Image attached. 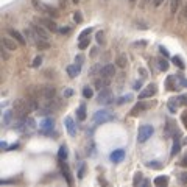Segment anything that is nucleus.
Returning <instances> with one entry per match:
<instances>
[{
  "label": "nucleus",
  "mask_w": 187,
  "mask_h": 187,
  "mask_svg": "<svg viewBox=\"0 0 187 187\" xmlns=\"http://www.w3.org/2000/svg\"><path fill=\"white\" fill-rule=\"evenodd\" d=\"M162 2H164V0H153V5H154V6H161Z\"/></svg>",
  "instance_id": "obj_45"
},
{
  "label": "nucleus",
  "mask_w": 187,
  "mask_h": 187,
  "mask_svg": "<svg viewBox=\"0 0 187 187\" xmlns=\"http://www.w3.org/2000/svg\"><path fill=\"white\" fill-rule=\"evenodd\" d=\"M2 45L5 47L6 50H10V52H14V50H17V45H19V42L14 39V38H2Z\"/></svg>",
  "instance_id": "obj_6"
},
{
  "label": "nucleus",
  "mask_w": 187,
  "mask_h": 187,
  "mask_svg": "<svg viewBox=\"0 0 187 187\" xmlns=\"http://www.w3.org/2000/svg\"><path fill=\"white\" fill-rule=\"evenodd\" d=\"M58 31H61V33L64 34V33H69V28H59Z\"/></svg>",
  "instance_id": "obj_48"
},
{
  "label": "nucleus",
  "mask_w": 187,
  "mask_h": 187,
  "mask_svg": "<svg viewBox=\"0 0 187 187\" xmlns=\"http://www.w3.org/2000/svg\"><path fill=\"white\" fill-rule=\"evenodd\" d=\"M159 69H161V70H167V69H169V62H167L165 59H161V61H159Z\"/></svg>",
  "instance_id": "obj_35"
},
{
  "label": "nucleus",
  "mask_w": 187,
  "mask_h": 187,
  "mask_svg": "<svg viewBox=\"0 0 187 187\" xmlns=\"http://www.w3.org/2000/svg\"><path fill=\"white\" fill-rule=\"evenodd\" d=\"M181 3H182V0H172V2H170V11H172V14H176L179 11Z\"/></svg>",
  "instance_id": "obj_20"
},
{
  "label": "nucleus",
  "mask_w": 187,
  "mask_h": 187,
  "mask_svg": "<svg viewBox=\"0 0 187 187\" xmlns=\"http://www.w3.org/2000/svg\"><path fill=\"white\" fill-rule=\"evenodd\" d=\"M61 172H62V175H64L67 184L72 185V184H74V179H72V175H70V170H69V167H67L66 161H61Z\"/></svg>",
  "instance_id": "obj_12"
},
{
  "label": "nucleus",
  "mask_w": 187,
  "mask_h": 187,
  "mask_svg": "<svg viewBox=\"0 0 187 187\" xmlns=\"http://www.w3.org/2000/svg\"><path fill=\"white\" fill-rule=\"evenodd\" d=\"M39 23H44V27L47 30H50V31H58L59 30L58 25H56V22L52 20L50 17H42V19H39Z\"/></svg>",
  "instance_id": "obj_7"
},
{
  "label": "nucleus",
  "mask_w": 187,
  "mask_h": 187,
  "mask_svg": "<svg viewBox=\"0 0 187 187\" xmlns=\"http://www.w3.org/2000/svg\"><path fill=\"white\" fill-rule=\"evenodd\" d=\"M92 95H94L92 87H84V89H83V97H84V98H92Z\"/></svg>",
  "instance_id": "obj_28"
},
{
  "label": "nucleus",
  "mask_w": 187,
  "mask_h": 187,
  "mask_svg": "<svg viewBox=\"0 0 187 187\" xmlns=\"http://www.w3.org/2000/svg\"><path fill=\"white\" fill-rule=\"evenodd\" d=\"M8 34H10L11 38H14V39L19 42V45H25V44H27V39H25V36H23V34H20L17 30L8 28Z\"/></svg>",
  "instance_id": "obj_11"
},
{
  "label": "nucleus",
  "mask_w": 187,
  "mask_h": 187,
  "mask_svg": "<svg viewBox=\"0 0 187 187\" xmlns=\"http://www.w3.org/2000/svg\"><path fill=\"white\" fill-rule=\"evenodd\" d=\"M131 98H133V95H131V94H128V95H123V97H120V98H119V101H117V105H123V103L129 101Z\"/></svg>",
  "instance_id": "obj_32"
},
{
  "label": "nucleus",
  "mask_w": 187,
  "mask_h": 187,
  "mask_svg": "<svg viewBox=\"0 0 187 187\" xmlns=\"http://www.w3.org/2000/svg\"><path fill=\"white\" fill-rule=\"evenodd\" d=\"M179 148H181V145H179V134H178V136H175V144H173L172 156H176V153H179Z\"/></svg>",
  "instance_id": "obj_24"
},
{
  "label": "nucleus",
  "mask_w": 187,
  "mask_h": 187,
  "mask_svg": "<svg viewBox=\"0 0 187 187\" xmlns=\"http://www.w3.org/2000/svg\"><path fill=\"white\" fill-rule=\"evenodd\" d=\"M89 38H84V39H81L80 41V44H78V47H80V50H84V49H87L89 47Z\"/></svg>",
  "instance_id": "obj_29"
},
{
  "label": "nucleus",
  "mask_w": 187,
  "mask_h": 187,
  "mask_svg": "<svg viewBox=\"0 0 187 187\" xmlns=\"http://www.w3.org/2000/svg\"><path fill=\"white\" fill-rule=\"evenodd\" d=\"M179 164H181V167H187V154H184V156H182V159H181V162H179Z\"/></svg>",
  "instance_id": "obj_41"
},
{
  "label": "nucleus",
  "mask_w": 187,
  "mask_h": 187,
  "mask_svg": "<svg viewBox=\"0 0 187 187\" xmlns=\"http://www.w3.org/2000/svg\"><path fill=\"white\" fill-rule=\"evenodd\" d=\"M172 61H173V62H175V66H178L181 70H184V69H185V66H184V62H182V59H181L179 56H173V58H172Z\"/></svg>",
  "instance_id": "obj_26"
},
{
  "label": "nucleus",
  "mask_w": 187,
  "mask_h": 187,
  "mask_svg": "<svg viewBox=\"0 0 187 187\" xmlns=\"http://www.w3.org/2000/svg\"><path fill=\"white\" fill-rule=\"evenodd\" d=\"M86 117H87V114H86V106L84 105H80V108L77 109V119L78 120H86Z\"/></svg>",
  "instance_id": "obj_19"
},
{
  "label": "nucleus",
  "mask_w": 187,
  "mask_h": 187,
  "mask_svg": "<svg viewBox=\"0 0 187 187\" xmlns=\"http://www.w3.org/2000/svg\"><path fill=\"white\" fill-rule=\"evenodd\" d=\"M13 108H14V109H13V112H14V115L17 117L19 120H25L27 117H28V114L33 111V108H31V105H30L28 98H27V100H23V98L16 100Z\"/></svg>",
  "instance_id": "obj_1"
},
{
  "label": "nucleus",
  "mask_w": 187,
  "mask_h": 187,
  "mask_svg": "<svg viewBox=\"0 0 187 187\" xmlns=\"http://www.w3.org/2000/svg\"><path fill=\"white\" fill-rule=\"evenodd\" d=\"M129 2H131V3H134V2H136V0H129Z\"/></svg>",
  "instance_id": "obj_51"
},
{
  "label": "nucleus",
  "mask_w": 187,
  "mask_h": 187,
  "mask_svg": "<svg viewBox=\"0 0 187 187\" xmlns=\"http://www.w3.org/2000/svg\"><path fill=\"white\" fill-rule=\"evenodd\" d=\"M147 108H148V105H147L145 101H139V103H137V105L131 109V115H133V117H136V115H139V114H142Z\"/></svg>",
  "instance_id": "obj_15"
},
{
  "label": "nucleus",
  "mask_w": 187,
  "mask_h": 187,
  "mask_svg": "<svg viewBox=\"0 0 187 187\" xmlns=\"http://www.w3.org/2000/svg\"><path fill=\"white\" fill-rule=\"evenodd\" d=\"M161 53H162L164 56H169V52H167L165 49H164V47H161Z\"/></svg>",
  "instance_id": "obj_46"
},
{
  "label": "nucleus",
  "mask_w": 187,
  "mask_h": 187,
  "mask_svg": "<svg viewBox=\"0 0 187 187\" xmlns=\"http://www.w3.org/2000/svg\"><path fill=\"white\" fill-rule=\"evenodd\" d=\"M70 95H72V90L67 89V90H66V97H70Z\"/></svg>",
  "instance_id": "obj_49"
},
{
  "label": "nucleus",
  "mask_w": 187,
  "mask_h": 187,
  "mask_svg": "<svg viewBox=\"0 0 187 187\" xmlns=\"http://www.w3.org/2000/svg\"><path fill=\"white\" fill-rule=\"evenodd\" d=\"M185 20H187V0H185L184 6L181 8V13H179V22H185Z\"/></svg>",
  "instance_id": "obj_25"
},
{
  "label": "nucleus",
  "mask_w": 187,
  "mask_h": 187,
  "mask_svg": "<svg viewBox=\"0 0 187 187\" xmlns=\"http://www.w3.org/2000/svg\"><path fill=\"white\" fill-rule=\"evenodd\" d=\"M144 2H150V0H144Z\"/></svg>",
  "instance_id": "obj_52"
},
{
  "label": "nucleus",
  "mask_w": 187,
  "mask_h": 187,
  "mask_svg": "<svg viewBox=\"0 0 187 187\" xmlns=\"http://www.w3.org/2000/svg\"><path fill=\"white\" fill-rule=\"evenodd\" d=\"M83 173H84V165H81V169H80V175H78V176H80V178H83V176H84Z\"/></svg>",
  "instance_id": "obj_47"
},
{
  "label": "nucleus",
  "mask_w": 187,
  "mask_h": 187,
  "mask_svg": "<svg viewBox=\"0 0 187 187\" xmlns=\"http://www.w3.org/2000/svg\"><path fill=\"white\" fill-rule=\"evenodd\" d=\"M156 94V84H148L142 92L139 94V98L140 100H144V98H148V97H153Z\"/></svg>",
  "instance_id": "obj_8"
},
{
  "label": "nucleus",
  "mask_w": 187,
  "mask_h": 187,
  "mask_svg": "<svg viewBox=\"0 0 187 187\" xmlns=\"http://www.w3.org/2000/svg\"><path fill=\"white\" fill-rule=\"evenodd\" d=\"M181 120H182V123H184V126H185V129H187V111L181 115Z\"/></svg>",
  "instance_id": "obj_39"
},
{
  "label": "nucleus",
  "mask_w": 187,
  "mask_h": 187,
  "mask_svg": "<svg viewBox=\"0 0 187 187\" xmlns=\"http://www.w3.org/2000/svg\"><path fill=\"white\" fill-rule=\"evenodd\" d=\"M178 105H179V100H176V98H172V100L169 101V108H170V111H172V112H176V108H178Z\"/></svg>",
  "instance_id": "obj_27"
},
{
  "label": "nucleus",
  "mask_w": 187,
  "mask_h": 187,
  "mask_svg": "<svg viewBox=\"0 0 187 187\" xmlns=\"http://www.w3.org/2000/svg\"><path fill=\"white\" fill-rule=\"evenodd\" d=\"M178 100H179V103H182V105H187V95H182V97H179Z\"/></svg>",
  "instance_id": "obj_43"
},
{
  "label": "nucleus",
  "mask_w": 187,
  "mask_h": 187,
  "mask_svg": "<svg viewBox=\"0 0 187 187\" xmlns=\"http://www.w3.org/2000/svg\"><path fill=\"white\" fill-rule=\"evenodd\" d=\"M67 147L66 145H62V147H59V151H58V157H59V161H66L67 159Z\"/></svg>",
  "instance_id": "obj_23"
},
{
  "label": "nucleus",
  "mask_w": 187,
  "mask_h": 187,
  "mask_svg": "<svg viewBox=\"0 0 187 187\" xmlns=\"http://www.w3.org/2000/svg\"><path fill=\"white\" fill-rule=\"evenodd\" d=\"M33 5L36 6V10H39L41 13H47V14H50V16H53V17H56L58 16V11L55 10V8H52V6H49V5H44V3H41V2H33Z\"/></svg>",
  "instance_id": "obj_5"
},
{
  "label": "nucleus",
  "mask_w": 187,
  "mask_h": 187,
  "mask_svg": "<svg viewBox=\"0 0 187 187\" xmlns=\"http://www.w3.org/2000/svg\"><path fill=\"white\" fill-rule=\"evenodd\" d=\"M64 123H66V128H67L69 134H70V136H75V133H77V125H75V122H74L72 117H66Z\"/></svg>",
  "instance_id": "obj_14"
},
{
  "label": "nucleus",
  "mask_w": 187,
  "mask_h": 187,
  "mask_svg": "<svg viewBox=\"0 0 187 187\" xmlns=\"http://www.w3.org/2000/svg\"><path fill=\"white\" fill-rule=\"evenodd\" d=\"M147 167H150V169H161L162 165L157 164V161H151V162H147Z\"/></svg>",
  "instance_id": "obj_34"
},
{
  "label": "nucleus",
  "mask_w": 187,
  "mask_h": 187,
  "mask_svg": "<svg viewBox=\"0 0 187 187\" xmlns=\"http://www.w3.org/2000/svg\"><path fill=\"white\" fill-rule=\"evenodd\" d=\"M80 74V66H69L67 67V75L70 78H75Z\"/></svg>",
  "instance_id": "obj_18"
},
{
  "label": "nucleus",
  "mask_w": 187,
  "mask_h": 187,
  "mask_svg": "<svg viewBox=\"0 0 187 187\" xmlns=\"http://www.w3.org/2000/svg\"><path fill=\"white\" fill-rule=\"evenodd\" d=\"M176 80H178V77H176V75H170V77L165 80V86H167V89H169V90H175V89H178Z\"/></svg>",
  "instance_id": "obj_17"
},
{
  "label": "nucleus",
  "mask_w": 187,
  "mask_h": 187,
  "mask_svg": "<svg viewBox=\"0 0 187 187\" xmlns=\"http://www.w3.org/2000/svg\"><path fill=\"white\" fill-rule=\"evenodd\" d=\"M100 75H101V77H106V78L114 77V75H115V66H112V64L103 66V67L100 69Z\"/></svg>",
  "instance_id": "obj_10"
},
{
  "label": "nucleus",
  "mask_w": 187,
  "mask_h": 187,
  "mask_svg": "<svg viewBox=\"0 0 187 187\" xmlns=\"http://www.w3.org/2000/svg\"><path fill=\"white\" fill-rule=\"evenodd\" d=\"M179 181L182 182V184H187V173L184 172V173H181V176H179Z\"/></svg>",
  "instance_id": "obj_38"
},
{
  "label": "nucleus",
  "mask_w": 187,
  "mask_h": 187,
  "mask_svg": "<svg viewBox=\"0 0 187 187\" xmlns=\"http://www.w3.org/2000/svg\"><path fill=\"white\" fill-rule=\"evenodd\" d=\"M90 31H92V28H86V30H83V31H81V34H80V38H78V41H81V39L87 38V36L90 34Z\"/></svg>",
  "instance_id": "obj_33"
},
{
  "label": "nucleus",
  "mask_w": 187,
  "mask_h": 187,
  "mask_svg": "<svg viewBox=\"0 0 187 187\" xmlns=\"http://www.w3.org/2000/svg\"><path fill=\"white\" fill-rule=\"evenodd\" d=\"M115 62H117V66L119 67H126V64H128V58H126V55L125 53H122V55H119L117 56V59H115Z\"/></svg>",
  "instance_id": "obj_21"
},
{
  "label": "nucleus",
  "mask_w": 187,
  "mask_h": 187,
  "mask_svg": "<svg viewBox=\"0 0 187 187\" xmlns=\"http://www.w3.org/2000/svg\"><path fill=\"white\" fill-rule=\"evenodd\" d=\"M95 89H98V90H103V89H106L108 86H109V78H106V77H101L100 75V78L98 80H95Z\"/></svg>",
  "instance_id": "obj_16"
},
{
  "label": "nucleus",
  "mask_w": 187,
  "mask_h": 187,
  "mask_svg": "<svg viewBox=\"0 0 187 187\" xmlns=\"http://www.w3.org/2000/svg\"><path fill=\"white\" fill-rule=\"evenodd\" d=\"M140 87H142V83H140V81H136V83H134V89H136V90H139Z\"/></svg>",
  "instance_id": "obj_44"
},
{
  "label": "nucleus",
  "mask_w": 187,
  "mask_h": 187,
  "mask_svg": "<svg viewBox=\"0 0 187 187\" xmlns=\"http://www.w3.org/2000/svg\"><path fill=\"white\" fill-rule=\"evenodd\" d=\"M140 181H142V173H140V172H137V173L134 175V179H133V185H134V187H137V185L140 184Z\"/></svg>",
  "instance_id": "obj_30"
},
{
  "label": "nucleus",
  "mask_w": 187,
  "mask_h": 187,
  "mask_svg": "<svg viewBox=\"0 0 187 187\" xmlns=\"http://www.w3.org/2000/svg\"><path fill=\"white\" fill-rule=\"evenodd\" d=\"M103 38H105V33H103V31H98V33H97V41H98V42H103V41H105Z\"/></svg>",
  "instance_id": "obj_40"
},
{
  "label": "nucleus",
  "mask_w": 187,
  "mask_h": 187,
  "mask_svg": "<svg viewBox=\"0 0 187 187\" xmlns=\"http://www.w3.org/2000/svg\"><path fill=\"white\" fill-rule=\"evenodd\" d=\"M111 120H114V115L109 111H98L94 115V123H97V125L105 123V122H111Z\"/></svg>",
  "instance_id": "obj_3"
},
{
  "label": "nucleus",
  "mask_w": 187,
  "mask_h": 187,
  "mask_svg": "<svg viewBox=\"0 0 187 187\" xmlns=\"http://www.w3.org/2000/svg\"><path fill=\"white\" fill-rule=\"evenodd\" d=\"M31 28H33V31L36 33V36H38L39 39L49 41V31H47V30H44V28H42V25H36V23H33V25H31Z\"/></svg>",
  "instance_id": "obj_9"
},
{
  "label": "nucleus",
  "mask_w": 187,
  "mask_h": 187,
  "mask_svg": "<svg viewBox=\"0 0 187 187\" xmlns=\"http://www.w3.org/2000/svg\"><path fill=\"white\" fill-rule=\"evenodd\" d=\"M167 184H169V178L167 176H157V178H154V185H157V187H164Z\"/></svg>",
  "instance_id": "obj_22"
},
{
  "label": "nucleus",
  "mask_w": 187,
  "mask_h": 187,
  "mask_svg": "<svg viewBox=\"0 0 187 187\" xmlns=\"http://www.w3.org/2000/svg\"><path fill=\"white\" fill-rule=\"evenodd\" d=\"M75 61H77V62H78V66L81 67V64H83V61H84V56H83V55H78Z\"/></svg>",
  "instance_id": "obj_42"
},
{
  "label": "nucleus",
  "mask_w": 187,
  "mask_h": 187,
  "mask_svg": "<svg viewBox=\"0 0 187 187\" xmlns=\"http://www.w3.org/2000/svg\"><path fill=\"white\" fill-rule=\"evenodd\" d=\"M41 62H42V58H41V56H36V58H34V61L31 62V67H39V66H41Z\"/></svg>",
  "instance_id": "obj_36"
},
{
  "label": "nucleus",
  "mask_w": 187,
  "mask_h": 187,
  "mask_svg": "<svg viewBox=\"0 0 187 187\" xmlns=\"http://www.w3.org/2000/svg\"><path fill=\"white\" fill-rule=\"evenodd\" d=\"M97 101H98L100 105H108V103H111V101H112V92H111L108 87L103 89V90H100Z\"/></svg>",
  "instance_id": "obj_4"
},
{
  "label": "nucleus",
  "mask_w": 187,
  "mask_h": 187,
  "mask_svg": "<svg viewBox=\"0 0 187 187\" xmlns=\"http://www.w3.org/2000/svg\"><path fill=\"white\" fill-rule=\"evenodd\" d=\"M74 20H75V22H78V23H80V22L83 20V17H81V14H80V11H77V13L74 14Z\"/></svg>",
  "instance_id": "obj_37"
},
{
  "label": "nucleus",
  "mask_w": 187,
  "mask_h": 187,
  "mask_svg": "<svg viewBox=\"0 0 187 187\" xmlns=\"http://www.w3.org/2000/svg\"><path fill=\"white\" fill-rule=\"evenodd\" d=\"M72 2H74V3H78V2H80V0H72Z\"/></svg>",
  "instance_id": "obj_50"
},
{
  "label": "nucleus",
  "mask_w": 187,
  "mask_h": 187,
  "mask_svg": "<svg viewBox=\"0 0 187 187\" xmlns=\"http://www.w3.org/2000/svg\"><path fill=\"white\" fill-rule=\"evenodd\" d=\"M42 128H44V129H52V128H53V120H52V119H47V120H44Z\"/></svg>",
  "instance_id": "obj_31"
},
{
  "label": "nucleus",
  "mask_w": 187,
  "mask_h": 187,
  "mask_svg": "<svg viewBox=\"0 0 187 187\" xmlns=\"http://www.w3.org/2000/svg\"><path fill=\"white\" fill-rule=\"evenodd\" d=\"M153 133H154V128L151 125H142L137 131V142H140V144L147 142V140L153 136Z\"/></svg>",
  "instance_id": "obj_2"
},
{
  "label": "nucleus",
  "mask_w": 187,
  "mask_h": 187,
  "mask_svg": "<svg viewBox=\"0 0 187 187\" xmlns=\"http://www.w3.org/2000/svg\"><path fill=\"white\" fill-rule=\"evenodd\" d=\"M123 157H125V151H123L122 148H119V150H114V151L111 153V161H112L114 164H119V162H122V161H123Z\"/></svg>",
  "instance_id": "obj_13"
}]
</instances>
